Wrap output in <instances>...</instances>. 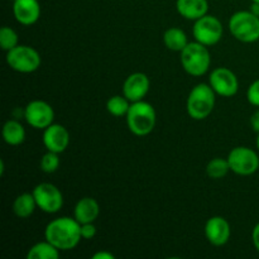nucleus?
I'll list each match as a JSON object with an SVG mask.
<instances>
[{
	"mask_svg": "<svg viewBox=\"0 0 259 259\" xmlns=\"http://www.w3.org/2000/svg\"><path fill=\"white\" fill-rule=\"evenodd\" d=\"M217 94L209 83H199L190 91L186 101L187 114L194 120H204L215 108Z\"/></svg>",
	"mask_w": 259,
	"mask_h": 259,
	"instance_id": "obj_3",
	"label": "nucleus"
},
{
	"mask_svg": "<svg viewBox=\"0 0 259 259\" xmlns=\"http://www.w3.org/2000/svg\"><path fill=\"white\" fill-rule=\"evenodd\" d=\"M247 100L250 105L259 108V78L253 81L247 90Z\"/></svg>",
	"mask_w": 259,
	"mask_h": 259,
	"instance_id": "obj_26",
	"label": "nucleus"
},
{
	"mask_svg": "<svg viewBox=\"0 0 259 259\" xmlns=\"http://www.w3.org/2000/svg\"><path fill=\"white\" fill-rule=\"evenodd\" d=\"M115 255L113 253L108 252V250H100V252H96L95 254H93V259H114Z\"/></svg>",
	"mask_w": 259,
	"mask_h": 259,
	"instance_id": "obj_30",
	"label": "nucleus"
},
{
	"mask_svg": "<svg viewBox=\"0 0 259 259\" xmlns=\"http://www.w3.org/2000/svg\"><path fill=\"white\" fill-rule=\"evenodd\" d=\"M38 209L47 214H56L63 206V195L57 186L50 182L38 184L32 191Z\"/></svg>",
	"mask_w": 259,
	"mask_h": 259,
	"instance_id": "obj_9",
	"label": "nucleus"
},
{
	"mask_svg": "<svg viewBox=\"0 0 259 259\" xmlns=\"http://www.w3.org/2000/svg\"><path fill=\"white\" fill-rule=\"evenodd\" d=\"M8 66L20 73H32L40 67L42 57L35 48L25 45H18L7 52Z\"/></svg>",
	"mask_w": 259,
	"mask_h": 259,
	"instance_id": "obj_6",
	"label": "nucleus"
},
{
	"mask_svg": "<svg viewBox=\"0 0 259 259\" xmlns=\"http://www.w3.org/2000/svg\"><path fill=\"white\" fill-rule=\"evenodd\" d=\"M252 242L254 248L257 249V252L259 253V223L255 224V227L252 230Z\"/></svg>",
	"mask_w": 259,
	"mask_h": 259,
	"instance_id": "obj_29",
	"label": "nucleus"
},
{
	"mask_svg": "<svg viewBox=\"0 0 259 259\" xmlns=\"http://www.w3.org/2000/svg\"><path fill=\"white\" fill-rule=\"evenodd\" d=\"M255 144H257V148L259 151V133H258V137H257V141H255Z\"/></svg>",
	"mask_w": 259,
	"mask_h": 259,
	"instance_id": "obj_33",
	"label": "nucleus"
},
{
	"mask_svg": "<svg viewBox=\"0 0 259 259\" xmlns=\"http://www.w3.org/2000/svg\"><path fill=\"white\" fill-rule=\"evenodd\" d=\"M177 13L187 20H197L207 14L209 2L207 0H176Z\"/></svg>",
	"mask_w": 259,
	"mask_h": 259,
	"instance_id": "obj_17",
	"label": "nucleus"
},
{
	"mask_svg": "<svg viewBox=\"0 0 259 259\" xmlns=\"http://www.w3.org/2000/svg\"><path fill=\"white\" fill-rule=\"evenodd\" d=\"M45 238L60 250H71L82 239L81 224L75 218H57L47 224Z\"/></svg>",
	"mask_w": 259,
	"mask_h": 259,
	"instance_id": "obj_1",
	"label": "nucleus"
},
{
	"mask_svg": "<svg viewBox=\"0 0 259 259\" xmlns=\"http://www.w3.org/2000/svg\"><path fill=\"white\" fill-rule=\"evenodd\" d=\"M13 14L22 25H33L40 17V4L38 0H15L13 2Z\"/></svg>",
	"mask_w": 259,
	"mask_h": 259,
	"instance_id": "obj_15",
	"label": "nucleus"
},
{
	"mask_svg": "<svg viewBox=\"0 0 259 259\" xmlns=\"http://www.w3.org/2000/svg\"><path fill=\"white\" fill-rule=\"evenodd\" d=\"M60 252L61 250L58 248L46 239L45 242L35 243L29 248L27 259H57L60 257Z\"/></svg>",
	"mask_w": 259,
	"mask_h": 259,
	"instance_id": "obj_21",
	"label": "nucleus"
},
{
	"mask_svg": "<svg viewBox=\"0 0 259 259\" xmlns=\"http://www.w3.org/2000/svg\"><path fill=\"white\" fill-rule=\"evenodd\" d=\"M181 65L189 75L200 77L209 71L211 56L206 46L199 42H189L181 51Z\"/></svg>",
	"mask_w": 259,
	"mask_h": 259,
	"instance_id": "obj_4",
	"label": "nucleus"
},
{
	"mask_svg": "<svg viewBox=\"0 0 259 259\" xmlns=\"http://www.w3.org/2000/svg\"><path fill=\"white\" fill-rule=\"evenodd\" d=\"M229 171L230 166L229 162H228V158L217 157V158H212L206 166V175L212 180L223 179V177L227 176Z\"/></svg>",
	"mask_w": 259,
	"mask_h": 259,
	"instance_id": "obj_23",
	"label": "nucleus"
},
{
	"mask_svg": "<svg viewBox=\"0 0 259 259\" xmlns=\"http://www.w3.org/2000/svg\"><path fill=\"white\" fill-rule=\"evenodd\" d=\"M96 235V227L94 223H86V224H81V237L82 239H93Z\"/></svg>",
	"mask_w": 259,
	"mask_h": 259,
	"instance_id": "obj_27",
	"label": "nucleus"
},
{
	"mask_svg": "<svg viewBox=\"0 0 259 259\" xmlns=\"http://www.w3.org/2000/svg\"><path fill=\"white\" fill-rule=\"evenodd\" d=\"M3 139L9 146H19L25 141V129L22 123L15 119H9L3 125Z\"/></svg>",
	"mask_w": 259,
	"mask_h": 259,
	"instance_id": "obj_18",
	"label": "nucleus"
},
{
	"mask_svg": "<svg viewBox=\"0 0 259 259\" xmlns=\"http://www.w3.org/2000/svg\"><path fill=\"white\" fill-rule=\"evenodd\" d=\"M209 85L215 94L223 98H232L239 90V81L237 75L228 67H217L209 76Z\"/></svg>",
	"mask_w": 259,
	"mask_h": 259,
	"instance_id": "obj_10",
	"label": "nucleus"
},
{
	"mask_svg": "<svg viewBox=\"0 0 259 259\" xmlns=\"http://www.w3.org/2000/svg\"><path fill=\"white\" fill-rule=\"evenodd\" d=\"M250 126L255 133H259V109L255 110L250 116Z\"/></svg>",
	"mask_w": 259,
	"mask_h": 259,
	"instance_id": "obj_28",
	"label": "nucleus"
},
{
	"mask_svg": "<svg viewBox=\"0 0 259 259\" xmlns=\"http://www.w3.org/2000/svg\"><path fill=\"white\" fill-rule=\"evenodd\" d=\"M131 101L124 95H114L106 101V110L109 111V114L116 116V118L126 116L129 108H131Z\"/></svg>",
	"mask_w": 259,
	"mask_h": 259,
	"instance_id": "obj_22",
	"label": "nucleus"
},
{
	"mask_svg": "<svg viewBox=\"0 0 259 259\" xmlns=\"http://www.w3.org/2000/svg\"><path fill=\"white\" fill-rule=\"evenodd\" d=\"M163 43L169 51L181 52L189 45V39L185 30H182L181 28L171 27L163 33Z\"/></svg>",
	"mask_w": 259,
	"mask_h": 259,
	"instance_id": "obj_20",
	"label": "nucleus"
},
{
	"mask_svg": "<svg viewBox=\"0 0 259 259\" xmlns=\"http://www.w3.org/2000/svg\"><path fill=\"white\" fill-rule=\"evenodd\" d=\"M125 119L131 133L137 137H146L151 134L156 126L157 114L152 104L141 100L131 104Z\"/></svg>",
	"mask_w": 259,
	"mask_h": 259,
	"instance_id": "obj_2",
	"label": "nucleus"
},
{
	"mask_svg": "<svg viewBox=\"0 0 259 259\" xmlns=\"http://www.w3.org/2000/svg\"><path fill=\"white\" fill-rule=\"evenodd\" d=\"M60 167V157L56 152L47 151L40 158V169L46 174H53Z\"/></svg>",
	"mask_w": 259,
	"mask_h": 259,
	"instance_id": "obj_25",
	"label": "nucleus"
},
{
	"mask_svg": "<svg viewBox=\"0 0 259 259\" xmlns=\"http://www.w3.org/2000/svg\"><path fill=\"white\" fill-rule=\"evenodd\" d=\"M250 12L254 13L255 15L259 17V3H252V8H250Z\"/></svg>",
	"mask_w": 259,
	"mask_h": 259,
	"instance_id": "obj_31",
	"label": "nucleus"
},
{
	"mask_svg": "<svg viewBox=\"0 0 259 259\" xmlns=\"http://www.w3.org/2000/svg\"><path fill=\"white\" fill-rule=\"evenodd\" d=\"M192 34L196 42L211 47L220 42L224 34V28L222 22L214 15H204L200 19L195 20L192 27Z\"/></svg>",
	"mask_w": 259,
	"mask_h": 259,
	"instance_id": "obj_7",
	"label": "nucleus"
},
{
	"mask_svg": "<svg viewBox=\"0 0 259 259\" xmlns=\"http://www.w3.org/2000/svg\"><path fill=\"white\" fill-rule=\"evenodd\" d=\"M230 235H232V229L225 218L217 215L207 219L205 224V237L210 244L215 247L225 245L229 242Z\"/></svg>",
	"mask_w": 259,
	"mask_h": 259,
	"instance_id": "obj_12",
	"label": "nucleus"
},
{
	"mask_svg": "<svg viewBox=\"0 0 259 259\" xmlns=\"http://www.w3.org/2000/svg\"><path fill=\"white\" fill-rule=\"evenodd\" d=\"M42 141L47 151L63 153L70 144V132L66 126L53 123L43 131Z\"/></svg>",
	"mask_w": 259,
	"mask_h": 259,
	"instance_id": "obj_13",
	"label": "nucleus"
},
{
	"mask_svg": "<svg viewBox=\"0 0 259 259\" xmlns=\"http://www.w3.org/2000/svg\"><path fill=\"white\" fill-rule=\"evenodd\" d=\"M37 202L32 192H23L15 197L13 202V212L20 219H27L37 209Z\"/></svg>",
	"mask_w": 259,
	"mask_h": 259,
	"instance_id": "obj_19",
	"label": "nucleus"
},
{
	"mask_svg": "<svg viewBox=\"0 0 259 259\" xmlns=\"http://www.w3.org/2000/svg\"><path fill=\"white\" fill-rule=\"evenodd\" d=\"M230 33L243 43H253L259 39V17L250 10H239L230 17L228 23Z\"/></svg>",
	"mask_w": 259,
	"mask_h": 259,
	"instance_id": "obj_5",
	"label": "nucleus"
},
{
	"mask_svg": "<svg viewBox=\"0 0 259 259\" xmlns=\"http://www.w3.org/2000/svg\"><path fill=\"white\" fill-rule=\"evenodd\" d=\"M230 171L239 176H250L259 169V156L249 147H235L228 154Z\"/></svg>",
	"mask_w": 259,
	"mask_h": 259,
	"instance_id": "obj_8",
	"label": "nucleus"
},
{
	"mask_svg": "<svg viewBox=\"0 0 259 259\" xmlns=\"http://www.w3.org/2000/svg\"><path fill=\"white\" fill-rule=\"evenodd\" d=\"M18 45H19V38H18L17 32L13 28L4 25L0 29V47H2V50L8 52V51L17 47Z\"/></svg>",
	"mask_w": 259,
	"mask_h": 259,
	"instance_id": "obj_24",
	"label": "nucleus"
},
{
	"mask_svg": "<svg viewBox=\"0 0 259 259\" xmlns=\"http://www.w3.org/2000/svg\"><path fill=\"white\" fill-rule=\"evenodd\" d=\"M151 81L149 77L143 72H134L125 78L123 83V95L131 103L143 100L149 93Z\"/></svg>",
	"mask_w": 259,
	"mask_h": 259,
	"instance_id": "obj_14",
	"label": "nucleus"
},
{
	"mask_svg": "<svg viewBox=\"0 0 259 259\" xmlns=\"http://www.w3.org/2000/svg\"><path fill=\"white\" fill-rule=\"evenodd\" d=\"M12 2H15V0H12Z\"/></svg>",
	"mask_w": 259,
	"mask_h": 259,
	"instance_id": "obj_35",
	"label": "nucleus"
},
{
	"mask_svg": "<svg viewBox=\"0 0 259 259\" xmlns=\"http://www.w3.org/2000/svg\"><path fill=\"white\" fill-rule=\"evenodd\" d=\"M24 119L32 128L45 131L53 124L55 110L47 101L33 100L24 108Z\"/></svg>",
	"mask_w": 259,
	"mask_h": 259,
	"instance_id": "obj_11",
	"label": "nucleus"
},
{
	"mask_svg": "<svg viewBox=\"0 0 259 259\" xmlns=\"http://www.w3.org/2000/svg\"><path fill=\"white\" fill-rule=\"evenodd\" d=\"M100 214V205L94 197H82L77 201L73 209V218L80 224L86 223H95Z\"/></svg>",
	"mask_w": 259,
	"mask_h": 259,
	"instance_id": "obj_16",
	"label": "nucleus"
},
{
	"mask_svg": "<svg viewBox=\"0 0 259 259\" xmlns=\"http://www.w3.org/2000/svg\"><path fill=\"white\" fill-rule=\"evenodd\" d=\"M3 175H4V161L0 159V176H3Z\"/></svg>",
	"mask_w": 259,
	"mask_h": 259,
	"instance_id": "obj_32",
	"label": "nucleus"
},
{
	"mask_svg": "<svg viewBox=\"0 0 259 259\" xmlns=\"http://www.w3.org/2000/svg\"><path fill=\"white\" fill-rule=\"evenodd\" d=\"M252 3H259V0H250Z\"/></svg>",
	"mask_w": 259,
	"mask_h": 259,
	"instance_id": "obj_34",
	"label": "nucleus"
}]
</instances>
